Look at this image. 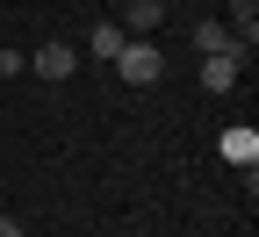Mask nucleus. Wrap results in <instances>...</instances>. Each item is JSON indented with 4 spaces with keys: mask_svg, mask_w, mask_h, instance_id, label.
I'll return each instance as SVG.
<instances>
[{
    "mask_svg": "<svg viewBox=\"0 0 259 237\" xmlns=\"http://www.w3.org/2000/svg\"><path fill=\"white\" fill-rule=\"evenodd\" d=\"M108 65H115L122 86H158V79H166V51H158L151 36H122V51H115Z\"/></svg>",
    "mask_w": 259,
    "mask_h": 237,
    "instance_id": "obj_1",
    "label": "nucleus"
},
{
    "mask_svg": "<svg viewBox=\"0 0 259 237\" xmlns=\"http://www.w3.org/2000/svg\"><path fill=\"white\" fill-rule=\"evenodd\" d=\"M245 58H252L245 43H231V51H209V58H202V86H209V93H231V86H238V65H245Z\"/></svg>",
    "mask_w": 259,
    "mask_h": 237,
    "instance_id": "obj_2",
    "label": "nucleus"
},
{
    "mask_svg": "<svg viewBox=\"0 0 259 237\" xmlns=\"http://www.w3.org/2000/svg\"><path fill=\"white\" fill-rule=\"evenodd\" d=\"M72 65H79L72 43H44V51H29V72H36V79H72Z\"/></svg>",
    "mask_w": 259,
    "mask_h": 237,
    "instance_id": "obj_3",
    "label": "nucleus"
},
{
    "mask_svg": "<svg viewBox=\"0 0 259 237\" xmlns=\"http://www.w3.org/2000/svg\"><path fill=\"white\" fill-rule=\"evenodd\" d=\"M223 158H231V165H245V173H252V165H259V129H252V122L223 129Z\"/></svg>",
    "mask_w": 259,
    "mask_h": 237,
    "instance_id": "obj_4",
    "label": "nucleus"
},
{
    "mask_svg": "<svg viewBox=\"0 0 259 237\" xmlns=\"http://www.w3.org/2000/svg\"><path fill=\"white\" fill-rule=\"evenodd\" d=\"M158 22H166V0H130V29L122 36H151Z\"/></svg>",
    "mask_w": 259,
    "mask_h": 237,
    "instance_id": "obj_5",
    "label": "nucleus"
},
{
    "mask_svg": "<svg viewBox=\"0 0 259 237\" xmlns=\"http://www.w3.org/2000/svg\"><path fill=\"white\" fill-rule=\"evenodd\" d=\"M231 36L252 51V36H259V0H231Z\"/></svg>",
    "mask_w": 259,
    "mask_h": 237,
    "instance_id": "obj_6",
    "label": "nucleus"
},
{
    "mask_svg": "<svg viewBox=\"0 0 259 237\" xmlns=\"http://www.w3.org/2000/svg\"><path fill=\"white\" fill-rule=\"evenodd\" d=\"M87 51H94V58H115V51H122V22H94V29H87Z\"/></svg>",
    "mask_w": 259,
    "mask_h": 237,
    "instance_id": "obj_7",
    "label": "nucleus"
},
{
    "mask_svg": "<svg viewBox=\"0 0 259 237\" xmlns=\"http://www.w3.org/2000/svg\"><path fill=\"white\" fill-rule=\"evenodd\" d=\"M231 43H238V36H231L223 22H202V29H194V51H202V58H209V51H231Z\"/></svg>",
    "mask_w": 259,
    "mask_h": 237,
    "instance_id": "obj_8",
    "label": "nucleus"
},
{
    "mask_svg": "<svg viewBox=\"0 0 259 237\" xmlns=\"http://www.w3.org/2000/svg\"><path fill=\"white\" fill-rule=\"evenodd\" d=\"M0 237H29V230H22V223H15V216H0Z\"/></svg>",
    "mask_w": 259,
    "mask_h": 237,
    "instance_id": "obj_9",
    "label": "nucleus"
}]
</instances>
